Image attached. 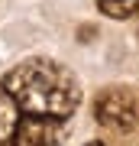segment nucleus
<instances>
[{
  "label": "nucleus",
  "mask_w": 139,
  "mask_h": 146,
  "mask_svg": "<svg viewBox=\"0 0 139 146\" xmlns=\"http://www.w3.org/2000/svg\"><path fill=\"white\" fill-rule=\"evenodd\" d=\"M88 146H107V143H100V140H94V143H88Z\"/></svg>",
  "instance_id": "4"
},
{
  "label": "nucleus",
  "mask_w": 139,
  "mask_h": 146,
  "mask_svg": "<svg viewBox=\"0 0 139 146\" xmlns=\"http://www.w3.org/2000/svg\"><path fill=\"white\" fill-rule=\"evenodd\" d=\"M94 117L100 127L129 133L139 123V94L133 88H103L94 101Z\"/></svg>",
  "instance_id": "2"
},
{
  "label": "nucleus",
  "mask_w": 139,
  "mask_h": 146,
  "mask_svg": "<svg viewBox=\"0 0 139 146\" xmlns=\"http://www.w3.org/2000/svg\"><path fill=\"white\" fill-rule=\"evenodd\" d=\"M100 13L113 16V20H129L139 13V0H97Z\"/></svg>",
  "instance_id": "3"
},
{
  "label": "nucleus",
  "mask_w": 139,
  "mask_h": 146,
  "mask_svg": "<svg viewBox=\"0 0 139 146\" xmlns=\"http://www.w3.org/2000/svg\"><path fill=\"white\" fill-rule=\"evenodd\" d=\"M81 84L52 58H26L0 81V146H62Z\"/></svg>",
  "instance_id": "1"
}]
</instances>
